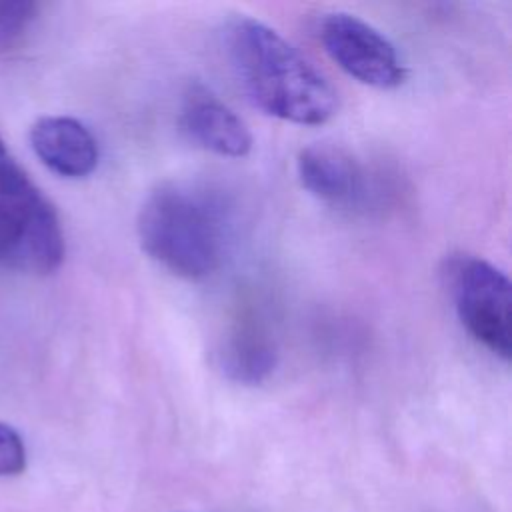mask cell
I'll return each instance as SVG.
<instances>
[{"mask_svg": "<svg viewBox=\"0 0 512 512\" xmlns=\"http://www.w3.org/2000/svg\"><path fill=\"white\" fill-rule=\"evenodd\" d=\"M226 54L248 100L268 116L318 126L336 114L330 82L270 26L236 18L226 28Z\"/></svg>", "mask_w": 512, "mask_h": 512, "instance_id": "6da1fadb", "label": "cell"}, {"mask_svg": "<svg viewBox=\"0 0 512 512\" xmlns=\"http://www.w3.org/2000/svg\"><path fill=\"white\" fill-rule=\"evenodd\" d=\"M136 230L142 250L154 262L180 278L204 280L224 260L230 208L210 186L172 180L146 196Z\"/></svg>", "mask_w": 512, "mask_h": 512, "instance_id": "7a4b0ae2", "label": "cell"}, {"mask_svg": "<svg viewBox=\"0 0 512 512\" xmlns=\"http://www.w3.org/2000/svg\"><path fill=\"white\" fill-rule=\"evenodd\" d=\"M64 260L58 214L0 138V264L50 274Z\"/></svg>", "mask_w": 512, "mask_h": 512, "instance_id": "3957f363", "label": "cell"}, {"mask_svg": "<svg viewBox=\"0 0 512 512\" xmlns=\"http://www.w3.org/2000/svg\"><path fill=\"white\" fill-rule=\"evenodd\" d=\"M448 282L466 332L494 356L508 360L512 350V286L508 276L482 258L460 256L448 266Z\"/></svg>", "mask_w": 512, "mask_h": 512, "instance_id": "277c9868", "label": "cell"}, {"mask_svg": "<svg viewBox=\"0 0 512 512\" xmlns=\"http://www.w3.org/2000/svg\"><path fill=\"white\" fill-rule=\"evenodd\" d=\"M318 40L348 76L366 86L392 90L406 78L396 46L380 30L354 14H324L318 20Z\"/></svg>", "mask_w": 512, "mask_h": 512, "instance_id": "5b68a950", "label": "cell"}, {"mask_svg": "<svg viewBox=\"0 0 512 512\" xmlns=\"http://www.w3.org/2000/svg\"><path fill=\"white\" fill-rule=\"evenodd\" d=\"M296 170L302 186L332 208H368L376 196L368 168L340 144L316 142L302 148Z\"/></svg>", "mask_w": 512, "mask_h": 512, "instance_id": "8992f818", "label": "cell"}, {"mask_svg": "<svg viewBox=\"0 0 512 512\" xmlns=\"http://www.w3.org/2000/svg\"><path fill=\"white\" fill-rule=\"evenodd\" d=\"M178 124L190 142L218 156L242 158L254 144L246 122L202 84L184 92Z\"/></svg>", "mask_w": 512, "mask_h": 512, "instance_id": "52a82bcc", "label": "cell"}, {"mask_svg": "<svg viewBox=\"0 0 512 512\" xmlns=\"http://www.w3.org/2000/svg\"><path fill=\"white\" fill-rule=\"evenodd\" d=\"M34 154L64 178H84L98 166V142L76 118L42 116L30 128Z\"/></svg>", "mask_w": 512, "mask_h": 512, "instance_id": "ba28073f", "label": "cell"}, {"mask_svg": "<svg viewBox=\"0 0 512 512\" xmlns=\"http://www.w3.org/2000/svg\"><path fill=\"white\" fill-rule=\"evenodd\" d=\"M278 362L272 336L254 322L236 324L218 350V366L224 376L244 386H256L270 378Z\"/></svg>", "mask_w": 512, "mask_h": 512, "instance_id": "9c48e42d", "label": "cell"}, {"mask_svg": "<svg viewBox=\"0 0 512 512\" xmlns=\"http://www.w3.org/2000/svg\"><path fill=\"white\" fill-rule=\"evenodd\" d=\"M36 2L0 0V54L14 50L36 18Z\"/></svg>", "mask_w": 512, "mask_h": 512, "instance_id": "30bf717a", "label": "cell"}, {"mask_svg": "<svg viewBox=\"0 0 512 512\" xmlns=\"http://www.w3.org/2000/svg\"><path fill=\"white\" fill-rule=\"evenodd\" d=\"M26 468V446L18 430L0 422V478L16 476Z\"/></svg>", "mask_w": 512, "mask_h": 512, "instance_id": "8fae6325", "label": "cell"}]
</instances>
